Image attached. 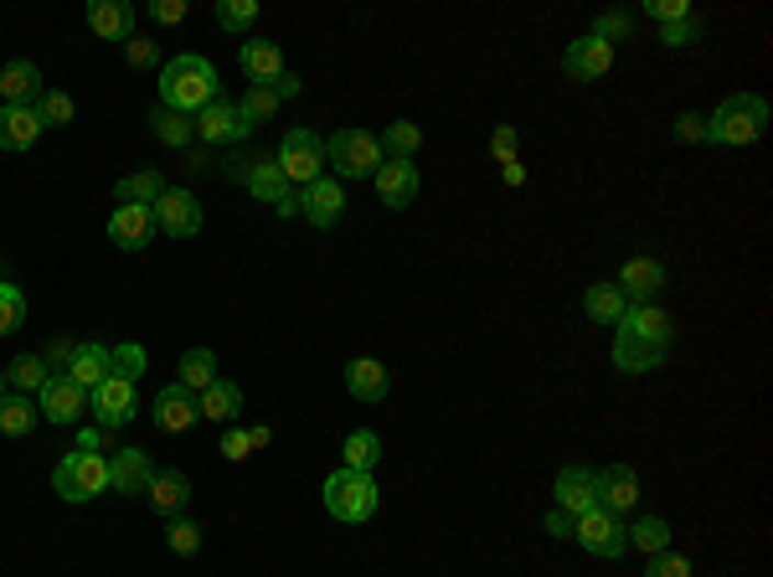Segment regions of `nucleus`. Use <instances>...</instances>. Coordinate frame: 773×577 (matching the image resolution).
Instances as JSON below:
<instances>
[{
    "instance_id": "f257e3e1",
    "label": "nucleus",
    "mask_w": 773,
    "mask_h": 577,
    "mask_svg": "<svg viewBox=\"0 0 773 577\" xmlns=\"http://www.w3.org/2000/svg\"><path fill=\"white\" fill-rule=\"evenodd\" d=\"M671 346H675V325L660 305H629L624 320L614 325V366L624 376L660 372L665 357H671Z\"/></svg>"
},
{
    "instance_id": "f03ea898",
    "label": "nucleus",
    "mask_w": 773,
    "mask_h": 577,
    "mask_svg": "<svg viewBox=\"0 0 773 577\" xmlns=\"http://www.w3.org/2000/svg\"><path fill=\"white\" fill-rule=\"evenodd\" d=\"M217 99V68L197 57V52H181L160 68V109H176V114H202L206 103Z\"/></svg>"
},
{
    "instance_id": "7ed1b4c3",
    "label": "nucleus",
    "mask_w": 773,
    "mask_h": 577,
    "mask_svg": "<svg viewBox=\"0 0 773 577\" xmlns=\"http://www.w3.org/2000/svg\"><path fill=\"white\" fill-rule=\"evenodd\" d=\"M769 129V103L758 93H732L717 103V114H706V145H753Z\"/></svg>"
},
{
    "instance_id": "20e7f679",
    "label": "nucleus",
    "mask_w": 773,
    "mask_h": 577,
    "mask_svg": "<svg viewBox=\"0 0 773 577\" xmlns=\"http://www.w3.org/2000/svg\"><path fill=\"white\" fill-rule=\"evenodd\" d=\"M320 500H325V510H331L336 521H346V527H361V521H371V516H377V506H382V490H377V479H371V475L336 469V475L325 479Z\"/></svg>"
},
{
    "instance_id": "39448f33",
    "label": "nucleus",
    "mask_w": 773,
    "mask_h": 577,
    "mask_svg": "<svg viewBox=\"0 0 773 577\" xmlns=\"http://www.w3.org/2000/svg\"><path fill=\"white\" fill-rule=\"evenodd\" d=\"M52 490L63 495L68 506H88V500H99L109 490V459L103 454H63L57 459V469H52Z\"/></svg>"
},
{
    "instance_id": "423d86ee",
    "label": "nucleus",
    "mask_w": 773,
    "mask_h": 577,
    "mask_svg": "<svg viewBox=\"0 0 773 577\" xmlns=\"http://www.w3.org/2000/svg\"><path fill=\"white\" fill-rule=\"evenodd\" d=\"M382 145L377 135L367 129H336V135L325 139V166L336 170L340 181H361V176H377L382 170Z\"/></svg>"
},
{
    "instance_id": "0eeeda50",
    "label": "nucleus",
    "mask_w": 773,
    "mask_h": 577,
    "mask_svg": "<svg viewBox=\"0 0 773 577\" xmlns=\"http://www.w3.org/2000/svg\"><path fill=\"white\" fill-rule=\"evenodd\" d=\"M273 160H279L289 186H315L320 176H325V139L315 129H289Z\"/></svg>"
},
{
    "instance_id": "6e6552de",
    "label": "nucleus",
    "mask_w": 773,
    "mask_h": 577,
    "mask_svg": "<svg viewBox=\"0 0 773 577\" xmlns=\"http://www.w3.org/2000/svg\"><path fill=\"white\" fill-rule=\"evenodd\" d=\"M150 217H155V233H166V238H197V233H202V202L186 186L160 191V202L150 206Z\"/></svg>"
},
{
    "instance_id": "1a4fd4ad",
    "label": "nucleus",
    "mask_w": 773,
    "mask_h": 577,
    "mask_svg": "<svg viewBox=\"0 0 773 577\" xmlns=\"http://www.w3.org/2000/svg\"><path fill=\"white\" fill-rule=\"evenodd\" d=\"M552 506L568 510V516H589V510H598L604 506V495H598V469H593V464H568V469H557Z\"/></svg>"
},
{
    "instance_id": "9d476101",
    "label": "nucleus",
    "mask_w": 773,
    "mask_h": 577,
    "mask_svg": "<svg viewBox=\"0 0 773 577\" xmlns=\"http://www.w3.org/2000/svg\"><path fill=\"white\" fill-rule=\"evenodd\" d=\"M88 408H93L99 428H124V423H135V412H139L135 382H124V376H103L99 387L88 392Z\"/></svg>"
},
{
    "instance_id": "9b49d317",
    "label": "nucleus",
    "mask_w": 773,
    "mask_h": 577,
    "mask_svg": "<svg viewBox=\"0 0 773 577\" xmlns=\"http://www.w3.org/2000/svg\"><path fill=\"white\" fill-rule=\"evenodd\" d=\"M572 542L583 546V552H593V557H624V546H629V536H624V521L614 516V510H589V516H578V531H572Z\"/></svg>"
},
{
    "instance_id": "f8f14e48",
    "label": "nucleus",
    "mask_w": 773,
    "mask_h": 577,
    "mask_svg": "<svg viewBox=\"0 0 773 577\" xmlns=\"http://www.w3.org/2000/svg\"><path fill=\"white\" fill-rule=\"evenodd\" d=\"M624 294V305H656L660 288H665V263L650 253H635L629 263L619 269V284H614Z\"/></svg>"
},
{
    "instance_id": "ddd939ff",
    "label": "nucleus",
    "mask_w": 773,
    "mask_h": 577,
    "mask_svg": "<svg viewBox=\"0 0 773 577\" xmlns=\"http://www.w3.org/2000/svg\"><path fill=\"white\" fill-rule=\"evenodd\" d=\"M418 191H423V176L413 160H382V170H377V196H382V206L407 212V206L418 202Z\"/></svg>"
},
{
    "instance_id": "4468645a",
    "label": "nucleus",
    "mask_w": 773,
    "mask_h": 577,
    "mask_svg": "<svg viewBox=\"0 0 773 577\" xmlns=\"http://www.w3.org/2000/svg\"><path fill=\"white\" fill-rule=\"evenodd\" d=\"M83 408H88V392L72 382V376H63V372H52L47 376V387H42V418L47 423H78L83 418Z\"/></svg>"
},
{
    "instance_id": "2eb2a0df",
    "label": "nucleus",
    "mask_w": 773,
    "mask_h": 577,
    "mask_svg": "<svg viewBox=\"0 0 773 577\" xmlns=\"http://www.w3.org/2000/svg\"><path fill=\"white\" fill-rule=\"evenodd\" d=\"M614 68V47H608L604 36H578L568 52H562V72L568 78H578V83H593V78H604V72Z\"/></svg>"
},
{
    "instance_id": "dca6fc26",
    "label": "nucleus",
    "mask_w": 773,
    "mask_h": 577,
    "mask_svg": "<svg viewBox=\"0 0 773 577\" xmlns=\"http://www.w3.org/2000/svg\"><path fill=\"white\" fill-rule=\"evenodd\" d=\"M150 418H155V428H160V433H186V428H197V423H202V412H197V392H186L181 382L160 387Z\"/></svg>"
},
{
    "instance_id": "f3484780",
    "label": "nucleus",
    "mask_w": 773,
    "mask_h": 577,
    "mask_svg": "<svg viewBox=\"0 0 773 577\" xmlns=\"http://www.w3.org/2000/svg\"><path fill=\"white\" fill-rule=\"evenodd\" d=\"M155 479V464L145 449H114L109 454V490L119 495H145V485Z\"/></svg>"
},
{
    "instance_id": "a211bd4d",
    "label": "nucleus",
    "mask_w": 773,
    "mask_h": 577,
    "mask_svg": "<svg viewBox=\"0 0 773 577\" xmlns=\"http://www.w3.org/2000/svg\"><path fill=\"white\" fill-rule=\"evenodd\" d=\"M150 238H155L150 206H114V217H109V242L114 248L139 253V248H150Z\"/></svg>"
},
{
    "instance_id": "6ab92c4d",
    "label": "nucleus",
    "mask_w": 773,
    "mask_h": 577,
    "mask_svg": "<svg viewBox=\"0 0 773 577\" xmlns=\"http://www.w3.org/2000/svg\"><path fill=\"white\" fill-rule=\"evenodd\" d=\"M191 124H197V135L206 145H237V139H248V124L237 120V103H227V99H212Z\"/></svg>"
},
{
    "instance_id": "aec40b11",
    "label": "nucleus",
    "mask_w": 773,
    "mask_h": 577,
    "mask_svg": "<svg viewBox=\"0 0 773 577\" xmlns=\"http://www.w3.org/2000/svg\"><path fill=\"white\" fill-rule=\"evenodd\" d=\"M304 217L315 222V227H336L346 217V186H340L336 176H320L315 186H304Z\"/></svg>"
},
{
    "instance_id": "412c9836",
    "label": "nucleus",
    "mask_w": 773,
    "mask_h": 577,
    "mask_svg": "<svg viewBox=\"0 0 773 577\" xmlns=\"http://www.w3.org/2000/svg\"><path fill=\"white\" fill-rule=\"evenodd\" d=\"M145 500H150L155 516H186V500H191V479L181 469H155V479L145 485Z\"/></svg>"
},
{
    "instance_id": "4be33fe9",
    "label": "nucleus",
    "mask_w": 773,
    "mask_h": 577,
    "mask_svg": "<svg viewBox=\"0 0 773 577\" xmlns=\"http://www.w3.org/2000/svg\"><path fill=\"white\" fill-rule=\"evenodd\" d=\"M88 26L103 42H130L135 36V5L130 0H93L88 5Z\"/></svg>"
},
{
    "instance_id": "5701e85b",
    "label": "nucleus",
    "mask_w": 773,
    "mask_h": 577,
    "mask_svg": "<svg viewBox=\"0 0 773 577\" xmlns=\"http://www.w3.org/2000/svg\"><path fill=\"white\" fill-rule=\"evenodd\" d=\"M42 99V68L36 63H11V68L0 72V103H11V109H36Z\"/></svg>"
},
{
    "instance_id": "b1692460",
    "label": "nucleus",
    "mask_w": 773,
    "mask_h": 577,
    "mask_svg": "<svg viewBox=\"0 0 773 577\" xmlns=\"http://www.w3.org/2000/svg\"><path fill=\"white\" fill-rule=\"evenodd\" d=\"M598 495H604V510L629 516L639 506V475L629 464H608V469H598Z\"/></svg>"
},
{
    "instance_id": "393cba45",
    "label": "nucleus",
    "mask_w": 773,
    "mask_h": 577,
    "mask_svg": "<svg viewBox=\"0 0 773 577\" xmlns=\"http://www.w3.org/2000/svg\"><path fill=\"white\" fill-rule=\"evenodd\" d=\"M36 135H42V114L36 109H11V103H0V150H32Z\"/></svg>"
},
{
    "instance_id": "a878e982",
    "label": "nucleus",
    "mask_w": 773,
    "mask_h": 577,
    "mask_svg": "<svg viewBox=\"0 0 773 577\" xmlns=\"http://www.w3.org/2000/svg\"><path fill=\"white\" fill-rule=\"evenodd\" d=\"M237 63H243V72H248V83L269 88L279 72H284V52H279V42H264V36H253L248 47L237 52Z\"/></svg>"
},
{
    "instance_id": "bb28decb",
    "label": "nucleus",
    "mask_w": 773,
    "mask_h": 577,
    "mask_svg": "<svg viewBox=\"0 0 773 577\" xmlns=\"http://www.w3.org/2000/svg\"><path fill=\"white\" fill-rule=\"evenodd\" d=\"M197 412H202L206 423H233L237 412H243V387L217 376L206 392H197Z\"/></svg>"
},
{
    "instance_id": "cd10ccee",
    "label": "nucleus",
    "mask_w": 773,
    "mask_h": 577,
    "mask_svg": "<svg viewBox=\"0 0 773 577\" xmlns=\"http://www.w3.org/2000/svg\"><path fill=\"white\" fill-rule=\"evenodd\" d=\"M346 387H351L356 403H382L386 397V366L371 357L346 361Z\"/></svg>"
},
{
    "instance_id": "c85d7f7f",
    "label": "nucleus",
    "mask_w": 773,
    "mask_h": 577,
    "mask_svg": "<svg viewBox=\"0 0 773 577\" xmlns=\"http://www.w3.org/2000/svg\"><path fill=\"white\" fill-rule=\"evenodd\" d=\"M63 376H72L83 392H93L109 376V346H99V340H83L78 351H72V361H68V372Z\"/></svg>"
},
{
    "instance_id": "c756f323",
    "label": "nucleus",
    "mask_w": 773,
    "mask_h": 577,
    "mask_svg": "<svg viewBox=\"0 0 773 577\" xmlns=\"http://www.w3.org/2000/svg\"><path fill=\"white\" fill-rule=\"evenodd\" d=\"M166 191V176L160 170H135V176H119L114 181V202L119 206H155Z\"/></svg>"
},
{
    "instance_id": "7c9ffc66",
    "label": "nucleus",
    "mask_w": 773,
    "mask_h": 577,
    "mask_svg": "<svg viewBox=\"0 0 773 577\" xmlns=\"http://www.w3.org/2000/svg\"><path fill=\"white\" fill-rule=\"evenodd\" d=\"M624 309H629V305H624V294L608 284V279H604V284L583 288V315H589L593 325H608V330H614V325L624 320Z\"/></svg>"
},
{
    "instance_id": "2f4dec72",
    "label": "nucleus",
    "mask_w": 773,
    "mask_h": 577,
    "mask_svg": "<svg viewBox=\"0 0 773 577\" xmlns=\"http://www.w3.org/2000/svg\"><path fill=\"white\" fill-rule=\"evenodd\" d=\"M32 428H36V403L26 392H5L0 397V433L5 439H26Z\"/></svg>"
},
{
    "instance_id": "473e14b6",
    "label": "nucleus",
    "mask_w": 773,
    "mask_h": 577,
    "mask_svg": "<svg viewBox=\"0 0 773 577\" xmlns=\"http://www.w3.org/2000/svg\"><path fill=\"white\" fill-rule=\"evenodd\" d=\"M248 191H253V196H258V202L279 206V196H284V191H289V181H284V170H279V160H273V155H253Z\"/></svg>"
},
{
    "instance_id": "72a5a7b5",
    "label": "nucleus",
    "mask_w": 773,
    "mask_h": 577,
    "mask_svg": "<svg viewBox=\"0 0 773 577\" xmlns=\"http://www.w3.org/2000/svg\"><path fill=\"white\" fill-rule=\"evenodd\" d=\"M150 135L170 150H191V139H197V124L176 114V109H150Z\"/></svg>"
},
{
    "instance_id": "f704fd0d",
    "label": "nucleus",
    "mask_w": 773,
    "mask_h": 577,
    "mask_svg": "<svg viewBox=\"0 0 773 577\" xmlns=\"http://www.w3.org/2000/svg\"><path fill=\"white\" fill-rule=\"evenodd\" d=\"M629 546H639L645 557H656V552H671V521L665 516H639L635 527H624Z\"/></svg>"
},
{
    "instance_id": "c9c22d12",
    "label": "nucleus",
    "mask_w": 773,
    "mask_h": 577,
    "mask_svg": "<svg viewBox=\"0 0 773 577\" xmlns=\"http://www.w3.org/2000/svg\"><path fill=\"white\" fill-rule=\"evenodd\" d=\"M176 372H181V387H186V392H206L212 382H217V357H212L206 346H191Z\"/></svg>"
},
{
    "instance_id": "e433bc0d",
    "label": "nucleus",
    "mask_w": 773,
    "mask_h": 577,
    "mask_svg": "<svg viewBox=\"0 0 773 577\" xmlns=\"http://www.w3.org/2000/svg\"><path fill=\"white\" fill-rule=\"evenodd\" d=\"M377 145H382L386 160H413V155H418V145H423V129L413 120H392L382 129V139H377Z\"/></svg>"
},
{
    "instance_id": "4c0bfd02",
    "label": "nucleus",
    "mask_w": 773,
    "mask_h": 577,
    "mask_svg": "<svg viewBox=\"0 0 773 577\" xmlns=\"http://www.w3.org/2000/svg\"><path fill=\"white\" fill-rule=\"evenodd\" d=\"M340 454H346V469H356V475H371V469H377V459H382V439H377L371 428H356Z\"/></svg>"
},
{
    "instance_id": "58836bf2",
    "label": "nucleus",
    "mask_w": 773,
    "mask_h": 577,
    "mask_svg": "<svg viewBox=\"0 0 773 577\" xmlns=\"http://www.w3.org/2000/svg\"><path fill=\"white\" fill-rule=\"evenodd\" d=\"M273 114H279V99H273L269 88L248 83V93H243V103H237V120L248 124V129H258V124H269Z\"/></svg>"
},
{
    "instance_id": "ea45409f",
    "label": "nucleus",
    "mask_w": 773,
    "mask_h": 577,
    "mask_svg": "<svg viewBox=\"0 0 773 577\" xmlns=\"http://www.w3.org/2000/svg\"><path fill=\"white\" fill-rule=\"evenodd\" d=\"M47 361L42 357H32V351H26V357H16L11 361V366H5V382H11V387L16 392H42L47 387Z\"/></svg>"
},
{
    "instance_id": "a19ab883",
    "label": "nucleus",
    "mask_w": 773,
    "mask_h": 577,
    "mask_svg": "<svg viewBox=\"0 0 773 577\" xmlns=\"http://www.w3.org/2000/svg\"><path fill=\"white\" fill-rule=\"evenodd\" d=\"M36 114H42V129H63V124H72V99L63 93V88H42V99H36Z\"/></svg>"
},
{
    "instance_id": "79ce46f5",
    "label": "nucleus",
    "mask_w": 773,
    "mask_h": 577,
    "mask_svg": "<svg viewBox=\"0 0 773 577\" xmlns=\"http://www.w3.org/2000/svg\"><path fill=\"white\" fill-rule=\"evenodd\" d=\"M109 376L139 382V376H145V346H135V340H124V346H109Z\"/></svg>"
},
{
    "instance_id": "37998d69",
    "label": "nucleus",
    "mask_w": 773,
    "mask_h": 577,
    "mask_svg": "<svg viewBox=\"0 0 773 577\" xmlns=\"http://www.w3.org/2000/svg\"><path fill=\"white\" fill-rule=\"evenodd\" d=\"M166 546L176 552V557H197V546H202V527H197V521H186V516H170Z\"/></svg>"
},
{
    "instance_id": "c03bdc74",
    "label": "nucleus",
    "mask_w": 773,
    "mask_h": 577,
    "mask_svg": "<svg viewBox=\"0 0 773 577\" xmlns=\"http://www.w3.org/2000/svg\"><path fill=\"white\" fill-rule=\"evenodd\" d=\"M258 21V0H217V26L222 32H248Z\"/></svg>"
},
{
    "instance_id": "a18cd8bd",
    "label": "nucleus",
    "mask_w": 773,
    "mask_h": 577,
    "mask_svg": "<svg viewBox=\"0 0 773 577\" xmlns=\"http://www.w3.org/2000/svg\"><path fill=\"white\" fill-rule=\"evenodd\" d=\"M26 320V294L16 284H0V336H16Z\"/></svg>"
},
{
    "instance_id": "49530a36",
    "label": "nucleus",
    "mask_w": 773,
    "mask_h": 577,
    "mask_svg": "<svg viewBox=\"0 0 773 577\" xmlns=\"http://www.w3.org/2000/svg\"><path fill=\"white\" fill-rule=\"evenodd\" d=\"M702 36H706V21L696 16V11L681 16V21H671V26H660V42H665V47H696Z\"/></svg>"
},
{
    "instance_id": "de8ad7c7",
    "label": "nucleus",
    "mask_w": 773,
    "mask_h": 577,
    "mask_svg": "<svg viewBox=\"0 0 773 577\" xmlns=\"http://www.w3.org/2000/svg\"><path fill=\"white\" fill-rule=\"evenodd\" d=\"M124 63L139 72H150V68H160V47H155L150 36H130V42H124Z\"/></svg>"
},
{
    "instance_id": "09e8293b",
    "label": "nucleus",
    "mask_w": 773,
    "mask_h": 577,
    "mask_svg": "<svg viewBox=\"0 0 773 577\" xmlns=\"http://www.w3.org/2000/svg\"><path fill=\"white\" fill-rule=\"evenodd\" d=\"M629 32H635V16H629V11H604V16L593 21V36H604L608 47H614V42H624Z\"/></svg>"
},
{
    "instance_id": "8fccbe9b",
    "label": "nucleus",
    "mask_w": 773,
    "mask_h": 577,
    "mask_svg": "<svg viewBox=\"0 0 773 577\" xmlns=\"http://www.w3.org/2000/svg\"><path fill=\"white\" fill-rule=\"evenodd\" d=\"M516 150H522V135H516L511 124H495V135H490V160H495V166H511Z\"/></svg>"
},
{
    "instance_id": "3c124183",
    "label": "nucleus",
    "mask_w": 773,
    "mask_h": 577,
    "mask_svg": "<svg viewBox=\"0 0 773 577\" xmlns=\"http://www.w3.org/2000/svg\"><path fill=\"white\" fill-rule=\"evenodd\" d=\"M78 454H114V428H99V423H88L83 433H78Z\"/></svg>"
},
{
    "instance_id": "603ef678",
    "label": "nucleus",
    "mask_w": 773,
    "mask_h": 577,
    "mask_svg": "<svg viewBox=\"0 0 773 577\" xmlns=\"http://www.w3.org/2000/svg\"><path fill=\"white\" fill-rule=\"evenodd\" d=\"M645 577H691V562L675 557V552H656L650 567H645Z\"/></svg>"
},
{
    "instance_id": "864d4df0",
    "label": "nucleus",
    "mask_w": 773,
    "mask_h": 577,
    "mask_svg": "<svg viewBox=\"0 0 773 577\" xmlns=\"http://www.w3.org/2000/svg\"><path fill=\"white\" fill-rule=\"evenodd\" d=\"M645 16L660 21V26H671V21L691 16V5H686V0H645Z\"/></svg>"
},
{
    "instance_id": "5fc2aeb1",
    "label": "nucleus",
    "mask_w": 773,
    "mask_h": 577,
    "mask_svg": "<svg viewBox=\"0 0 773 577\" xmlns=\"http://www.w3.org/2000/svg\"><path fill=\"white\" fill-rule=\"evenodd\" d=\"M541 527H547V536H557V542H572V531H578V516H568V510H547L541 516Z\"/></svg>"
},
{
    "instance_id": "6e6d98bb",
    "label": "nucleus",
    "mask_w": 773,
    "mask_h": 577,
    "mask_svg": "<svg viewBox=\"0 0 773 577\" xmlns=\"http://www.w3.org/2000/svg\"><path fill=\"white\" fill-rule=\"evenodd\" d=\"M72 351H78V340H68V336H52V346H47V372H68V361H72Z\"/></svg>"
},
{
    "instance_id": "4d7b16f0",
    "label": "nucleus",
    "mask_w": 773,
    "mask_h": 577,
    "mask_svg": "<svg viewBox=\"0 0 773 577\" xmlns=\"http://www.w3.org/2000/svg\"><path fill=\"white\" fill-rule=\"evenodd\" d=\"M253 449H248V428H227L222 433V459H233V464H243Z\"/></svg>"
},
{
    "instance_id": "13d9d810",
    "label": "nucleus",
    "mask_w": 773,
    "mask_h": 577,
    "mask_svg": "<svg viewBox=\"0 0 773 577\" xmlns=\"http://www.w3.org/2000/svg\"><path fill=\"white\" fill-rule=\"evenodd\" d=\"M675 139H686V145H696V139H706V120L702 114H675Z\"/></svg>"
},
{
    "instance_id": "bf43d9fd",
    "label": "nucleus",
    "mask_w": 773,
    "mask_h": 577,
    "mask_svg": "<svg viewBox=\"0 0 773 577\" xmlns=\"http://www.w3.org/2000/svg\"><path fill=\"white\" fill-rule=\"evenodd\" d=\"M150 21H160V26H181V21H186V0H155Z\"/></svg>"
},
{
    "instance_id": "052dcab7",
    "label": "nucleus",
    "mask_w": 773,
    "mask_h": 577,
    "mask_svg": "<svg viewBox=\"0 0 773 577\" xmlns=\"http://www.w3.org/2000/svg\"><path fill=\"white\" fill-rule=\"evenodd\" d=\"M300 88H304V83H300V78H294V72L284 68V72H279V78H273V83H269V93H273V99H279V103H284V99H300Z\"/></svg>"
},
{
    "instance_id": "680f3d73",
    "label": "nucleus",
    "mask_w": 773,
    "mask_h": 577,
    "mask_svg": "<svg viewBox=\"0 0 773 577\" xmlns=\"http://www.w3.org/2000/svg\"><path fill=\"white\" fill-rule=\"evenodd\" d=\"M273 212H279V217H300V212H304V191L289 186L284 196H279V206H273Z\"/></svg>"
},
{
    "instance_id": "e2e57ef3",
    "label": "nucleus",
    "mask_w": 773,
    "mask_h": 577,
    "mask_svg": "<svg viewBox=\"0 0 773 577\" xmlns=\"http://www.w3.org/2000/svg\"><path fill=\"white\" fill-rule=\"evenodd\" d=\"M222 166H227V176H233V181H243V186H248V176H253V155H233V160H222Z\"/></svg>"
},
{
    "instance_id": "0e129e2a",
    "label": "nucleus",
    "mask_w": 773,
    "mask_h": 577,
    "mask_svg": "<svg viewBox=\"0 0 773 577\" xmlns=\"http://www.w3.org/2000/svg\"><path fill=\"white\" fill-rule=\"evenodd\" d=\"M206 170H212L206 150H186V176H206Z\"/></svg>"
},
{
    "instance_id": "69168bd1",
    "label": "nucleus",
    "mask_w": 773,
    "mask_h": 577,
    "mask_svg": "<svg viewBox=\"0 0 773 577\" xmlns=\"http://www.w3.org/2000/svg\"><path fill=\"white\" fill-rule=\"evenodd\" d=\"M269 443H273V428L269 423H253L248 428V449H269Z\"/></svg>"
},
{
    "instance_id": "338daca9",
    "label": "nucleus",
    "mask_w": 773,
    "mask_h": 577,
    "mask_svg": "<svg viewBox=\"0 0 773 577\" xmlns=\"http://www.w3.org/2000/svg\"><path fill=\"white\" fill-rule=\"evenodd\" d=\"M501 176H505V186H522V181H526L522 160H511V166H501Z\"/></svg>"
},
{
    "instance_id": "774afa93",
    "label": "nucleus",
    "mask_w": 773,
    "mask_h": 577,
    "mask_svg": "<svg viewBox=\"0 0 773 577\" xmlns=\"http://www.w3.org/2000/svg\"><path fill=\"white\" fill-rule=\"evenodd\" d=\"M0 397H5V372H0Z\"/></svg>"
}]
</instances>
